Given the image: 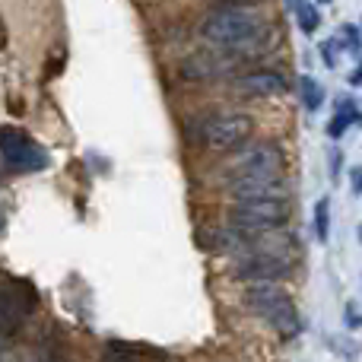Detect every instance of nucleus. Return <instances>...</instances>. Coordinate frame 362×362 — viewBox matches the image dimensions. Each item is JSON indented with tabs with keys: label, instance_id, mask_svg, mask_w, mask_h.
I'll use <instances>...</instances> for the list:
<instances>
[{
	"label": "nucleus",
	"instance_id": "nucleus-5",
	"mask_svg": "<svg viewBox=\"0 0 362 362\" xmlns=\"http://www.w3.org/2000/svg\"><path fill=\"white\" fill-rule=\"evenodd\" d=\"M229 226L242 232H274L289 223V200L286 197H267V200H232L226 210Z\"/></svg>",
	"mask_w": 362,
	"mask_h": 362
},
{
	"label": "nucleus",
	"instance_id": "nucleus-12",
	"mask_svg": "<svg viewBox=\"0 0 362 362\" xmlns=\"http://www.w3.org/2000/svg\"><path fill=\"white\" fill-rule=\"evenodd\" d=\"M232 200H267V197H286V181L283 178H238L226 181Z\"/></svg>",
	"mask_w": 362,
	"mask_h": 362
},
{
	"label": "nucleus",
	"instance_id": "nucleus-15",
	"mask_svg": "<svg viewBox=\"0 0 362 362\" xmlns=\"http://www.w3.org/2000/svg\"><path fill=\"white\" fill-rule=\"evenodd\" d=\"M293 13H296V25H299L305 35H315V32H318V25H321V10L312 4V0H296Z\"/></svg>",
	"mask_w": 362,
	"mask_h": 362
},
{
	"label": "nucleus",
	"instance_id": "nucleus-14",
	"mask_svg": "<svg viewBox=\"0 0 362 362\" xmlns=\"http://www.w3.org/2000/svg\"><path fill=\"white\" fill-rule=\"evenodd\" d=\"M359 121H362V115H359L356 99H350V95H346V99H340L337 108H334V118L327 121V134L337 140V137H344V134H346V127L359 124Z\"/></svg>",
	"mask_w": 362,
	"mask_h": 362
},
{
	"label": "nucleus",
	"instance_id": "nucleus-9",
	"mask_svg": "<svg viewBox=\"0 0 362 362\" xmlns=\"http://www.w3.org/2000/svg\"><path fill=\"white\" fill-rule=\"evenodd\" d=\"M238 57L229 54V51H194V54H185L178 61V76L185 83H210V80H223L232 70L238 67Z\"/></svg>",
	"mask_w": 362,
	"mask_h": 362
},
{
	"label": "nucleus",
	"instance_id": "nucleus-11",
	"mask_svg": "<svg viewBox=\"0 0 362 362\" xmlns=\"http://www.w3.org/2000/svg\"><path fill=\"white\" fill-rule=\"evenodd\" d=\"M232 86L242 95H251V99H270V95L286 93L289 80L280 70H245V74L232 76Z\"/></svg>",
	"mask_w": 362,
	"mask_h": 362
},
{
	"label": "nucleus",
	"instance_id": "nucleus-27",
	"mask_svg": "<svg viewBox=\"0 0 362 362\" xmlns=\"http://www.w3.org/2000/svg\"><path fill=\"white\" fill-rule=\"evenodd\" d=\"M359 235H362V229H359Z\"/></svg>",
	"mask_w": 362,
	"mask_h": 362
},
{
	"label": "nucleus",
	"instance_id": "nucleus-21",
	"mask_svg": "<svg viewBox=\"0 0 362 362\" xmlns=\"http://www.w3.org/2000/svg\"><path fill=\"white\" fill-rule=\"evenodd\" d=\"M344 315H346V325H350V327H353V331H356V327L362 325L359 312H356V308H353V305H346V312H344Z\"/></svg>",
	"mask_w": 362,
	"mask_h": 362
},
{
	"label": "nucleus",
	"instance_id": "nucleus-2",
	"mask_svg": "<svg viewBox=\"0 0 362 362\" xmlns=\"http://www.w3.org/2000/svg\"><path fill=\"white\" fill-rule=\"evenodd\" d=\"M255 131V121L245 112H210L197 118L194 131L187 134V144L200 146L206 153H232L245 144Z\"/></svg>",
	"mask_w": 362,
	"mask_h": 362
},
{
	"label": "nucleus",
	"instance_id": "nucleus-8",
	"mask_svg": "<svg viewBox=\"0 0 362 362\" xmlns=\"http://www.w3.org/2000/svg\"><path fill=\"white\" fill-rule=\"evenodd\" d=\"M35 308L38 296L25 280H10L6 286H0V344H6Z\"/></svg>",
	"mask_w": 362,
	"mask_h": 362
},
{
	"label": "nucleus",
	"instance_id": "nucleus-18",
	"mask_svg": "<svg viewBox=\"0 0 362 362\" xmlns=\"http://www.w3.org/2000/svg\"><path fill=\"white\" fill-rule=\"evenodd\" d=\"M315 235L321 245L331 238V197H321L315 204Z\"/></svg>",
	"mask_w": 362,
	"mask_h": 362
},
{
	"label": "nucleus",
	"instance_id": "nucleus-19",
	"mask_svg": "<svg viewBox=\"0 0 362 362\" xmlns=\"http://www.w3.org/2000/svg\"><path fill=\"white\" fill-rule=\"evenodd\" d=\"M337 48H340L337 38H327V42H321V57H325V64L331 70L337 67Z\"/></svg>",
	"mask_w": 362,
	"mask_h": 362
},
{
	"label": "nucleus",
	"instance_id": "nucleus-7",
	"mask_svg": "<svg viewBox=\"0 0 362 362\" xmlns=\"http://www.w3.org/2000/svg\"><path fill=\"white\" fill-rule=\"evenodd\" d=\"M293 276V257L264 255V251H245L235 255L229 267V280L235 283H286Z\"/></svg>",
	"mask_w": 362,
	"mask_h": 362
},
{
	"label": "nucleus",
	"instance_id": "nucleus-1",
	"mask_svg": "<svg viewBox=\"0 0 362 362\" xmlns=\"http://www.w3.org/2000/svg\"><path fill=\"white\" fill-rule=\"evenodd\" d=\"M197 35L219 51H229L235 57L264 54L274 38L270 16L257 6H213L197 25Z\"/></svg>",
	"mask_w": 362,
	"mask_h": 362
},
{
	"label": "nucleus",
	"instance_id": "nucleus-17",
	"mask_svg": "<svg viewBox=\"0 0 362 362\" xmlns=\"http://www.w3.org/2000/svg\"><path fill=\"white\" fill-rule=\"evenodd\" d=\"M337 45L346 51V54H356L362 57V32H359V25H353V23H346V25H340L337 29Z\"/></svg>",
	"mask_w": 362,
	"mask_h": 362
},
{
	"label": "nucleus",
	"instance_id": "nucleus-4",
	"mask_svg": "<svg viewBox=\"0 0 362 362\" xmlns=\"http://www.w3.org/2000/svg\"><path fill=\"white\" fill-rule=\"evenodd\" d=\"M245 305L264 321L270 325L283 340L296 337L302 331L299 321V308L289 299V293L280 286V283H255L251 289H245Z\"/></svg>",
	"mask_w": 362,
	"mask_h": 362
},
{
	"label": "nucleus",
	"instance_id": "nucleus-13",
	"mask_svg": "<svg viewBox=\"0 0 362 362\" xmlns=\"http://www.w3.org/2000/svg\"><path fill=\"white\" fill-rule=\"evenodd\" d=\"M102 362H172L163 350L150 344H131V340H108L102 350Z\"/></svg>",
	"mask_w": 362,
	"mask_h": 362
},
{
	"label": "nucleus",
	"instance_id": "nucleus-3",
	"mask_svg": "<svg viewBox=\"0 0 362 362\" xmlns=\"http://www.w3.org/2000/svg\"><path fill=\"white\" fill-rule=\"evenodd\" d=\"M286 169V153L274 140H251L229 153V159L219 169V181L238 178H283Z\"/></svg>",
	"mask_w": 362,
	"mask_h": 362
},
{
	"label": "nucleus",
	"instance_id": "nucleus-20",
	"mask_svg": "<svg viewBox=\"0 0 362 362\" xmlns=\"http://www.w3.org/2000/svg\"><path fill=\"white\" fill-rule=\"evenodd\" d=\"M213 6H257L261 0H210Z\"/></svg>",
	"mask_w": 362,
	"mask_h": 362
},
{
	"label": "nucleus",
	"instance_id": "nucleus-25",
	"mask_svg": "<svg viewBox=\"0 0 362 362\" xmlns=\"http://www.w3.org/2000/svg\"><path fill=\"white\" fill-rule=\"evenodd\" d=\"M321 4H325V6H327V4H334V0H321Z\"/></svg>",
	"mask_w": 362,
	"mask_h": 362
},
{
	"label": "nucleus",
	"instance_id": "nucleus-10",
	"mask_svg": "<svg viewBox=\"0 0 362 362\" xmlns=\"http://www.w3.org/2000/svg\"><path fill=\"white\" fill-rule=\"evenodd\" d=\"M194 238H197V245L206 255L229 257V255H245L248 251L251 232H242L235 226H200Z\"/></svg>",
	"mask_w": 362,
	"mask_h": 362
},
{
	"label": "nucleus",
	"instance_id": "nucleus-22",
	"mask_svg": "<svg viewBox=\"0 0 362 362\" xmlns=\"http://www.w3.org/2000/svg\"><path fill=\"white\" fill-rule=\"evenodd\" d=\"M350 178H353V191L362 194V169H353V172H350Z\"/></svg>",
	"mask_w": 362,
	"mask_h": 362
},
{
	"label": "nucleus",
	"instance_id": "nucleus-26",
	"mask_svg": "<svg viewBox=\"0 0 362 362\" xmlns=\"http://www.w3.org/2000/svg\"><path fill=\"white\" fill-rule=\"evenodd\" d=\"M0 350H4V344H0Z\"/></svg>",
	"mask_w": 362,
	"mask_h": 362
},
{
	"label": "nucleus",
	"instance_id": "nucleus-6",
	"mask_svg": "<svg viewBox=\"0 0 362 362\" xmlns=\"http://www.w3.org/2000/svg\"><path fill=\"white\" fill-rule=\"evenodd\" d=\"M0 156L13 172H45L51 165L48 150L42 144H35L32 134L13 124L0 127Z\"/></svg>",
	"mask_w": 362,
	"mask_h": 362
},
{
	"label": "nucleus",
	"instance_id": "nucleus-24",
	"mask_svg": "<svg viewBox=\"0 0 362 362\" xmlns=\"http://www.w3.org/2000/svg\"><path fill=\"white\" fill-rule=\"evenodd\" d=\"M283 4H286V6H289V10H293V6H296V0H283Z\"/></svg>",
	"mask_w": 362,
	"mask_h": 362
},
{
	"label": "nucleus",
	"instance_id": "nucleus-23",
	"mask_svg": "<svg viewBox=\"0 0 362 362\" xmlns=\"http://www.w3.org/2000/svg\"><path fill=\"white\" fill-rule=\"evenodd\" d=\"M350 83H353V86H362V57H359V67H356V70H353Z\"/></svg>",
	"mask_w": 362,
	"mask_h": 362
},
{
	"label": "nucleus",
	"instance_id": "nucleus-16",
	"mask_svg": "<svg viewBox=\"0 0 362 362\" xmlns=\"http://www.w3.org/2000/svg\"><path fill=\"white\" fill-rule=\"evenodd\" d=\"M299 99H302V105L308 108V112H318L321 108V102H325V89H321V83H315L312 76H299Z\"/></svg>",
	"mask_w": 362,
	"mask_h": 362
}]
</instances>
